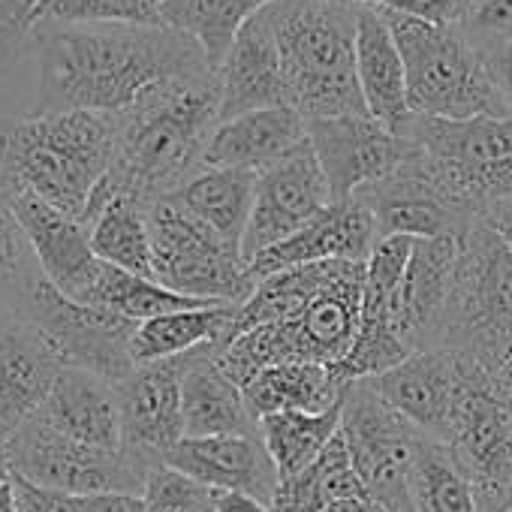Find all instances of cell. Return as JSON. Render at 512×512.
<instances>
[{
	"instance_id": "cell-1",
	"label": "cell",
	"mask_w": 512,
	"mask_h": 512,
	"mask_svg": "<svg viewBox=\"0 0 512 512\" xmlns=\"http://www.w3.org/2000/svg\"><path fill=\"white\" fill-rule=\"evenodd\" d=\"M25 55L37 67V103L31 109L37 115H121L166 79L214 73L190 37L163 25L37 22Z\"/></svg>"
},
{
	"instance_id": "cell-2",
	"label": "cell",
	"mask_w": 512,
	"mask_h": 512,
	"mask_svg": "<svg viewBox=\"0 0 512 512\" xmlns=\"http://www.w3.org/2000/svg\"><path fill=\"white\" fill-rule=\"evenodd\" d=\"M115 121L118 154L106 178L145 202L172 196L205 169V148L220 124L217 79L214 73L166 79Z\"/></svg>"
},
{
	"instance_id": "cell-3",
	"label": "cell",
	"mask_w": 512,
	"mask_h": 512,
	"mask_svg": "<svg viewBox=\"0 0 512 512\" xmlns=\"http://www.w3.org/2000/svg\"><path fill=\"white\" fill-rule=\"evenodd\" d=\"M118 121L100 112L0 115V184L82 220L112 172Z\"/></svg>"
},
{
	"instance_id": "cell-4",
	"label": "cell",
	"mask_w": 512,
	"mask_h": 512,
	"mask_svg": "<svg viewBox=\"0 0 512 512\" xmlns=\"http://www.w3.org/2000/svg\"><path fill=\"white\" fill-rule=\"evenodd\" d=\"M287 76V100L305 118L368 115L356 76V4L275 0L269 7Z\"/></svg>"
},
{
	"instance_id": "cell-5",
	"label": "cell",
	"mask_w": 512,
	"mask_h": 512,
	"mask_svg": "<svg viewBox=\"0 0 512 512\" xmlns=\"http://www.w3.org/2000/svg\"><path fill=\"white\" fill-rule=\"evenodd\" d=\"M365 296V263H329V275L317 296L290 320L241 332L226 347H214V359L241 389L275 365H326L338 368L353 350Z\"/></svg>"
},
{
	"instance_id": "cell-6",
	"label": "cell",
	"mask_w": 512,
	"mask_h": 512,
	"mask_svg": "<svg viewBox=\"0 0 512 512\" xmlns=\"http://www.w3.org/2000/svg\"><path fill=\"white\" fill-rule=\"evenodd\" d=\"M407 70V103L413 115L470 121L512 115L488 64L452 28H437L386 13Z\"/></svg>"
},
{
	"instance_id": "cell-7",
	"label": "cell",
	"mask_w": 512,
	"mask_h": 512,
	"mask_svg": "<svg viewBox=\"0 0 512 512\" xmlns=\"http://www.w3.org/2000/svg\"><path fill=\"white\" fill-rule=\"evenodd\" d=\"M407 136L431 178L473 217L512 202V115L440 121L410 115Z\"/></svg>"
},
{
	"instance_id": "cell-8",
	"label": "cell",
	"mask_w": 512,
	"mask_h": 512,
	"mask_svg": "<svg viewBox=\"0 0 512 512\" xmlns=\"http://www.w3.org/2000/svg\"><path fill=\"white\" fill-rule=\"evenodd\" d=\"M491 362L512 350V247L485 220L458 238L443 347Z\"/></svg>"
},
{
	"instance_id": "cell-9",
	"label": "cell",
	"mask_w": 512,
	"mask_h": 512,
	"mask_svg": "<svg viewBox=\"0 0 512 512\" xmlns=\"http://www.w3.org/2000/svg\"><path fill=\"white\" fill-rule=\"evenodd\" d=\"M148 229L154 281L166 290L235 308L253 296L256 278L241 250L190 214L175 193L148 205Z\"/></svg>"
},
{
	"instance_id": "cell-10",
	"label": "cell",
	"mask_w": 512,
	"mask_h": 512,
	"mask_svg": "<svg viewBox=\"0 0 512 512\" xmlns=\"http://www.w3.org/2000/svg\"><path fill=\"white\" fill-rule=\"evenodd\" d=\"M338 434L365 485V494L389 512H413L410 470L422 431L386 404L371 380L347 383Z\"/></svg>"
},
{
	"instance_id": "cell-11",
	"label": "cell",
	"mask_w": 512,
	"mask_h": 512,
	"mask_svg": "<svg viewBox=\"0 0 512 512\" xmlns=\"http://www.w3.org/2000/svg\"><path fill=\"white\" fill-rule=\"evenodd\" d=\"M13 476L40 488L67 494H139L154 467H145L124 449H97L70 440L40 419H31L16 437L4 443Z\"/></svg>"
},
{
	"instance_id": "cell-12",
	"label": "cell",
	"mask_w": 512,
	"mask_h": 512,
	"mask_svg": "<svg viewBox=\"0 0 512 512\" xmlns=\"http://www.w3.org/2000/svg\"><path fill=\"white\" fill-rule=\"evenodd\" d=\"M19 320L40 329L64 356L67 368L91 371L109 383H121L136 368L130 353L136 323L73 302L46 278L31 290Z\"/></svg>"
},
{
	"instance_id": "cell-13",
	"label": "cell",
	"mask_w": 512,
	"mask_h": 512,
	"mask_svg": "<svg viewBox=\"0 0 512 512\" xmlns=\"http://www.w3.org/2000/svg\"><path fill=\"white\" fill-rule=\"evenodd\" d=\"M329 205V181L323 175L311 139H305L299 148L256 172L253 211L241 241V256L247 260V266L260 253L296 235Z\"/></svg>"
},
{
	"instance_id": "cell-14",
	"label": "cell",
	"mask_w": 512,
	"mask_h": 512,
	"mask_svg": "<svg viewBox=\"0 0 512 512\" xmlns=\"http://www.w3.org/2000/svg\"><path fill=\"white\" fill-rule=\"evenodd\" d=\"M458 386L446 446L455 452L476 488L512 479V407L494 389L488 368L458 353Z\"/></svg>"
},
{
	"instance_id": "cell-15",
	"label": "cell",
	"mask_w": 512,
	"mask_h": 512,
	"mask_svg": "<svg viewBox=\"0 0 512 512\" xmlns=\"http://www.w3.org/2000/svg\"><path fill=\"white\" fill-rule=\"evenodd\" d=\"M356 199L371 211L377 238H461L479 220L431 178L416 145L389 178L359 190Z\"/></svg>"
},
{
	"instance_id": "cell-16",
	"label": "cell",
	"mask_w": 512,
	"mask_h": 512,
	"mask_svg": "<svg viewBox=\"0 0 512 512\" xmlns=\"http://www.w3.org/2000/svg\"><path fill=\"white\" fill-rule=\"evenodd\" d=\"M410 247L413 238L395 235V238H380L368 253L359 332L347 359L338 368H332L344 386L353 380L380 377L410 356L407 344L395 329V293L410 260Z\"/></svg>"
},
{
	"instance_id": "cell-17",
	"label": "cell",
	"mask_w": 512,
	"mask_h": 512,
	"mask_svg": "<svg viewBox=\"0 0 512 512\" xmlns=\"http://www.w3.org/2000/svg\"><path fill=\"white\" fill-rule=\"evenodd\" d=\"M308 139L329 181L332 202H350L359 190L389 178L413 151V142L371 115L308 121Z\"/></svg>"
},
{
	"instance_id": "cell-18",
	"label": "cell",
	"mask_w": 512,
	"mask_h": 512,
	"mask_svg": "<svg viewBox=\"0 0 512 512\" xmlns=\"http://www.w3.org/2000/svg\"><path fill=\"white\" fill-rule=\"evenodd\" d=\"M187 356L136 365L118 386L121 401V449L145 467L163 464L166 452L184 440L181 383Z\"/></svg>"
},
{
	"instance_id": "cell-19",
	"label": "cell",
	"mask_w": 512,
	"mask_h": 512,
	"mask_svg": "<svg viewBox=\"0 0 512 512\" xmlns=\"http://www.w3.org/2000/svg\"><path fill=\"white\" fill-rule=\"evenodd\" d=\"M458 266V238H413L395 293V329L410 353L440 350Z\"/></svg>"
},
{
	"instance_id": "cell-20",
	"label": "cell",
	"mask_w": 512,
	"mask_h": 512,
	"mask_svg": "<svg viewBox=\"0 0 512 512\" xmlns=\"http://www.w3.org/2000/svg\"><path fill=\"white\" fill-rule=\"evenodd\" d=\"M7 196H10L13 211L34 247L43 278L67 299L85 302L100 269H103V260L91 247L85 223L52 208L49 202L37 199L34 193L7 190Z\"/></svg>"
},
{
	"instance_id": "cell-21",
	"label": "cell",
	"mask_w": 512,
	"mask_h": 512,
	"mask_svg": "<svg viewBox=\"0 0 512 512\" xmlns=\"http://www.w3.org/2000/svg\"><path fill=\"white\" fill-rule=\"evenodd\" d=\"M64 368V356L40 329L0 320V446L37 419Z\"/></svg>"
},
{
	"instance_id": "cell-22",
	"label": "cell",
	"mask_w": 512,
	"mask_h": 512,
	"mask_svg": "<svg viewBox=\"0 0 512 512\" xmlns=\"http://www.w3.org/2000/svg\"><path fill=\"white\" fill-rule=\"evenodd\" d=\"M269 7L256 13L238 31L226 58L214 70L217 91H220V121L260 109L290 106L284 61H281Z\"/></svg>"
},
{
	"instance_id": "cell-23",
	"label": "cell",
	"mask_w": 512,
	"mask_h": 512,
	"mask_svg": "<svg viewBox=\"0 0 512 512\" xmlns=\"http://www.w3.org/2000/svg\"><path fill=\"white\" fill-rule=\"evenodd\" d=\"M163 464L181 470L211 491H241L260 497L269 506L281 482L260 434L184 437L166 452Z\"/></svg>"
},
{
	"instance_id": "cell-24",
	"label": "cell",
	"mask_w": 512,
	"mask_h": 512,
	"mask_svg": "<svg viewBox=\"0 0 512 512\" xmlns=\"http://www.w3.org/2000/svg\"><path fill=\"white\" fill-rule=\"evenodd\" d=\"M377 241L380 238H377L371 211L365 208L362 199L353 196L350 202H332L320 217H314L296 235H290L287 241L260 253L250 263V272L256 281H260L266 275H275L284 269H299V266L365 263Z\"/></svg>"
},
{
	"instance_id": "cell-25",
	"label": "cell",
	"mask_w": 512,
	"mask_h": 512,
	"mask_svg": "<svg viewBox=\"0 0 512 512\" xmlns=\"http://www.w3.org/2000/svg\"><path fill=\"white\" fill-rule=\"evenodd\" d=\"M458 365L461 356L455 350H422V353H410L392 371L371 377V386L413 428L446 443L455 386H458Z\"/></svg>"
},
{
	"instance_id": "cell-26",
	"label": "cell",
	"mask_w": 512,
	"mask_h": 512,
	"mask_svg": "<svg viewBox=\"0 0 512 512\" xmlns=\"http://www.w3.org/2000/svg\"><path fill=\"white\" fill-rule=\"evenodd\" d=\"M356 76L368 115L398 133L413 115L407 70L386 13L368 4H356Z\"/></svg>"
},
{
	"instance_id": "cell-27",
	"label": "cell",
	"mask_w": 512,
	"mask_h": 512,
	"mask_svg": "<svg viewBox=\"0 0 512 512\" xmlns=\"http://www.w3.org/2000/svg\"><path fill=\"white\" fill-rule=\"evenodd\" d=\"M43 425L52 431L79 440L85 446L97 449H121V401L118 386L82 371V368H64L49 401L37 413Z\"/></svg>"
},
{
	"instance_id": "cell-28",
	"label": "cell",
	"mask_w": 512,
	"mask_h": 512,
	"mask_svg": "<svg viewBox=\"0 0 512 512\" xmlns=\"http://www.w3.org/2000/svg\"><path fill=\"white\" fill-rule=\"evenodd\" d=\"M148 205L142 196L118 190L109 178L91 196L82 223L88 229L91 247L103 263L154 278V250H151V229H148Z\"/></svg>"
},
{
	"instance_id": "cell-29",
	"label": "cell",
	"mask_w": 512,
	"mask_h": 512,
	"mask_svg": "<svg viewBox=\"0 0 512 512\" xmlns=\"http://www.w3.org/2000/svg\"><path fill=\"white\" fill-rule=\"evenodd\" d=\"M308 139V121L293 106H275L220 121L208 148L205 166L260 172Z\"/></svg>"
},
{
	"instance_id": "cell-30",
	"label": "cell",
	"mask_w": 512,
	"mask_h": 512,
	"mask_svg": "<svg viewBox=\"0 0 512 512\" xmlns=\"http://www.w3.org/2000/svg\"><path fill=\"white\" fill-rule=\"evenodd\" d=\"M184 437H220V434H260L244 389L223 374L214 359V344L199 347L187 359L181 383Z\"/></svg>"
},
{
	"instance_id": "cell-31",
	"label": "cell",
	"mask_w": 512,
	"mask_h": 512,
	"mask_svg": "<svg viewBox=\"0 0 512 512\" xmlns=\"http://www.w3.org/2000/svg\"><path fill=\"white\" fill-rule=\"evenodd\" d=\"M344 389L332 368L296 362L260 371L244 386V401L260 425V419L275 413H326L341 404Z\"/></svg>"
},
{
	"instance_id": "cell-32",
	"label": "cell",
	"mask_w": 512,
	"mask_h": 512,
	"mask_svg": "<svg viewBox=\"0 0 512 512\" xmlns=\"http://www.w3.org/2000/svg\"><path fill=\"white\" fill-rule=\"evenodd\" d=\"M256 193V172L253 169H214L205 166L196 172L175 196L178 202L196 214L205 226H211L223 241L241 250L250 211Z\"/></svg>"
},
{
	"instance_id": "cell-33",
	"label": "cell",
	"mask_w": 512,
	"mask_h": 512,
	"mask_svg": "<svg viewBox=\"0 0 512 512\" xmlns=\"http://www.w3.org/2000/svg\"><path fill=\"white\" fill-rule=\"evenodd\" d=\"M232 317H235V305H214V308L163 314L148 323H139L130 344L133 362L145 365L160 359H178L208 344L220 350L232 335Z\"/></svg>"
},
{
	"instance_id": "cell-34",
	"label": "cell",
	"mask_w": 512,
	"mask_h": 512,
	"mask_svg": "<svg viewBox=\"0 0 512 512\" xmlns=\"http://www.w3.org/2000/svg\"><path fill=\"white\" fill-rule=\"evenodd\" d=\"M275 0H166L160 25L190 37L211 70L220 67L238 31Z\"/></svg>"
},
{
	"instance_id": "cell-35",
	"label": "cell",
	"mask_w": 512,
	"mask_h": 512,
	"mask_svg": "<svg viewBox=\"0 0 512 512\" xmlns=\"http://www.w3.org/2000/svg\"><path fill=\"white\" fill-rule=\"evenodd\" d=\"M356 497L368 494L338 434L311 467L278 482L272 512H329L335 503Z\"/></svg>"
},
{
	"instance_id": "cell-36",
	"label": "cell",
	"mask_w": 512,
	"mask_h": 512,
	"mask_svg": "<svg viewBox=\"0 0 512 512\" xmlns=\"http://www.w3.org/2000/svg\"><path fill=\"white\" fill-rule=\"evenodd\" d=\"M410 506L413 512H479L473 479L464 473L455 452L428 434L416 440Z\"/></svg>"
},
{
	"instance_id": "cell-37",
	"label": "cell",
	"mask_w": 512,
	"mask_h": 512,
	"mask_svg": "<svg viewBox=\"0 0 512 512\" xmlns=\"http://www.w3.org/2000/svg\"><path fill=\"white\" fill-rule=\"evenodd\" d=\"M82 305L100 308L106 314H115L121 320L130 323H148L154 317L163 314H178V311H196V308H214V302H202V299H187L181 293L166 290L163 284H157L154 278H142L124 269H115L109 263H103L88 299Z\"/></svg>"
},
{
	"instance_id": "cell-38",
	"label": "cell",
	"mask_w": 512,
	"mask_h": 512,
	"mask_svg": "<svg viewBox=\"0 0 512 512\" xmlns=\"http://www.w3.org/2000/svg\"><path fill=\"white\" fill-rule=\"evenodd\" d=\"M260 437L278 467V476H296L311 467L338 437L341 404L326 413H275L260 419Z\"/></svg>"
},
{
	"instance_id": "cell-39",
	"label": "cell",
	"mask_w": 512,
	"mask_h": 512,
	"mask_svg": "<svg viewBox=\"0 0 512 512\" xmlns=\"http://www.w3.org/2000/svg\"><path fill=\"white\" fill-rule=\"evenodd\" d=\"M326 275H329V263H317V266L284 269V272L260 278V281H256L253 296L244 305L235 308L229 341L238 338L247 329L266 326V323H284V320L296 317L317 296V290L323 287Z\"/></svg>"
},
{
	"instance_id": "cell-40",
	"label": "cell",
	"mask_w": 512,
	"mask_h": 512,
	"mask_svg": "<svg viewBox=\"0 0 512 512\" xmlns=\"http://www.w3.org/2000/svg\"><path fill=\"white\" fill-rule=\"evenodd\" d=\"M43 281L34 247L0 187V320H19L31 290Z\"/></svg>"
},
{
	"instance_id": "cell-41",
	"label": "cell",
	"mask_w": 512,
	"mask_h": 512,
	"mask_svg": "<svg viewBox=\"0 0 512 512\" xmlns=\"http://www.w3.org/2000/svg\"><path fill=\"white\" fill-rule=\"evenodd\" d=\"M166 0H43L37 22L61 25H133L157 28Z\"/></svg>"
},
{
	"instance_id": "cell-42",
	"label": "cell",
	"mask_w": 512,
	"mask_h": 512,
	"mask_svg": "<svg viewBox=\"0 0 512 512\" xmlns=\"http://www.w3.org/2000/svg\"><path fill=\"white\" fill-rule=\"evenodd\" d=\"M452 31L482 58L512 40V0H464Z\"/></svg>"
},
{
	"instance_id": "cell-43",
	"label": "cell",
	"mask_w": 512,
	"mask_h": 512,
	"mask_svg": "<svg viewBox=\"0 0 512 512\" xmlns=\"http://www.w3.org/2000/svg\"><path fill=\"white\" fill-rule=\"evenodd\" d=\"M214 500H217V491L199 485L196 479L184 476L181 470L169 464H157L148 473L145 491H142L145 512H202L214 506Z\"/></svg>"
},
{
	"instance_id": "cell-44",
	"label": "cell",
	"mask_w": 512,
	"mask_h": 512,
	"mask_svg": "<svg viewBox=\"0 0 512 512\" xmlns=\"http://www.w3.org/2000/svg\"><path fill=\"white\" fill-rule=\"evenodd\" d=\"M43 0H0V79L28 52V37Z\"/></svg>"
},
{
	"instance_id": "cell-45",
	"label": "cell",
	"mask_w": 512,
	"mask_h": 512,
	"mask_svg": "<svg viewBox=\"0 0 512 512\" xmlns=\"http://www.w3.org/2000/svg\"><path fill=\"white\" fill-rule=\"evenodd\" d=\"M353 4H368L392 16H407L437 28H452L464 0H353Z\"/></svg>"
},
{
	"instance_id": "cell-46",
	"label": "cell",
	"mask_w": 512,
	"mask_h": 512,
	"mask_svg": "<svg viewBox=\"0 0 512 512\" xmlns=\"http://www.w3.org/2000/svg\"><path fill=\"white\" fill-rule=\"evenodd\" d=\"M482 61L488 64V70H491V76H494L500 94L506 97V103H509V109H512V40L503 43L500 49H494L491 55H485Z\"/></svg>"
},
{
	"instance_id": "cell-47",
	"label": "cell",
	"mask_w": 512,
	"mask_h": 512,
	"mask_svg": "<svg viewBox=\"0 0 512 512\" xmlns=\"http://www.w3.org/2000/svg\"><path fill=\"white\" fill-rule=\"evenodd\" d=\"M82 512H145L139 494H88Z\"/></svg>"
},
{
	"instance_id": "cell-48",
	"label": "cell",
	"mask_w": 512,
	"mask_h": 512,
	"mask_svg": "<svg viewBox=\"0 0 512 512\" xmlns=\"http://www.w3.org/2000/svg\"><path fill=\"white\" fill-rule=\"evenodd\" d=\"M479 512H512V479L500 485H485L476 488Z\"/></svg>"
},
{
	"instance_id": "cell-49",
	"label": "cell",
	"mask_w": 512,
	"mask_h": 512,
	"mask_svg": "<svg viewBox=\"0 0 512 512\" xmlns=\"http://www.w3.org/2000/svg\"><path fill=\"white\" fill-rule=\"evenodd\" d=\"M214 512H272V506L241 491H217Z\"/></svg>"
},
{
	"instance_id": "cell-50",
	"label": "cell",
	"mask_w": 512,
	"mask_h": 512,
	"mask_svg": "<svg viewBox=\"0 0 512 512\" xmlns=\"http://www.w3.org/2000/svg\"><path fill=\"white\" fill-rule=\"evenodd\" d=\"M488 368V377L494 383V389L500 392V398L512 407V350L491 359V362H482Z\"/></svg>"
},
{
	"instance_id": "cell-51",
	"label": "cell",
	"mask_w": 512,
	"mask_h": 512,
	"mask_svg": "<svg viewBox=\"0 0 512 512\" xmlns=\"http://www.w3.org/2000/svg\"><path fill=\"white\" fill-rule=\"evenodd\" d=\"M482 220H485V223H491V226L506 238V244L512 247V202H509V205L494 208V211H491V214H485Z\"/></svg>"
},
{
	"instance_id": "cell-52",
	"label": "cell",
	"mask_w": 512,
	"mask_h": 512,
	"mask_svg": "<svg viewBox=\"0 0 512 512\" xmlns=\"http://www.w3.org/2000/svg\"><path fill=\"white\" fill-rule=\"evenodd\" d=\"M329 512H389L386 506L374 503L371 497H356V500H344V503H335Z\"/></svg>"
},
{
	"instance_id": "cell-53",
	"label": "cell",
	"mask_w": 512,
	"mask_h": 512,
	"mask_svg": "<svg viewBox=\"0 0 512 512\" xmlns=\"http://www.w3.org/2000/svg\"><path fill=\"white\" fill-rule=\"evenodd\" d=\"M0 512H22L19 497H16V479L0 482Z\"/></svg>"
},
{
	"instance_id": "cell-54",
	"label": "cell",
	"mask_w": 512,
	"mask_h": 512,
	"mask_svg": "<svg viewBox=\"0 0 512 512\" xmlns=\"http://www.w3.org/2000/svg\"><path fill=\"white\" fill-rule=\"evenodd\" d=\"M13 479V467H10V458H7V449L0 446V482H10Z\"/></svg>"
},
{
	"instance_id": "cell-55",
	"label": "cell",
	"mask_w": 512,
	"mask_h": 512,
	"mask_svg": "<svg viewBox=\"0 0 512 512\" xmlns=\"http://www.w3.org/2000/svg\"><path fill=\"white\" fill-rule=\"evenodd\" d=\"M323 4H341V0H323Z\"/></svg>"
},
{
	"instance_id": "cell-56",
	"label": "cell",
	"mask_w": 512,
	"mask_h": 512,
	"mask_svg": "<svg viewBox=\"0 0 512 512\" xmlns=\"http://www.w3.org/2000/svg\"><path fill=\"white\" fill-rule=\"evenodd\" d=\"M202 512H214V506H208V509H202Z\"/></svg>"
}]
</instances>
